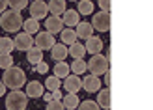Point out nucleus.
<instances>
[{"instance_id": "1", "label": "nucleus", "mask_w": 153, "mask_h": 110, "mask_svg": "<svg viewBox=\"0 0 153 110\" xmlns=\"http://www.w3.org/2000/svg\"><path fill=\"white\" fill-rule=\"evenodd\" d=\"M2 82H4L6 88H10V90H21L22 86L26 84V75H25V71H22L21 67L11 65V67L4 69Z\"/></svg>"}, {"instance_id": "32", "label": "nucleus", "mask_w": 153, "mask_h": 110, "mask_svg": "<svg viewBox=\"0 0 153 110\" xmlns=\"http://www.w3.org/2000/svg\"><path fill=\"white\" fill-rule=\"evenodd\" d=\"M47 110H65L64 108V105H62V101H49L47 103Z\"/></svg>"}, {"instance_id": "24", "label": "nucleus", "mask_w": 153, "mask_h": 110, "mask_svg": "<svg viewBox=\"0 0 153 110\" xmlns=\"http://www.w3.org/2000/svg\"><path fill=\"white\" fill-rule=\"evenodd\" d=\"M69 71H71V67L67 65L65 62H58L54 65V77H58V78H65L69 75Z\"/></svg>"}, {"instance_id": "13", "label": "nucleus", "mask_w": 153, "mask_h": 110, "mask_svg": "<svg viewBox=\"0 0 153 110\" xmlns=\"http://www.w3.org/2000/svg\"><path fill=\"white\" fill-rule=\"evenodd\" d=\"M86 52H90V54H99L103 51V41L99 37H95V36H91V37H88L86 39Z\"/></svg>"}, {"instance_id": "28", "label": "nucleus", "mask_w": 153, "mask_h": 110, "mask_svg": "<svg viewBox=\"0 0 153 110\" xmlns=\"http://www.w3.org/2000/svg\"><path fill=\"white\" fill-rule=\"evenodd\" d=\"M76 110H101V106H99L95 101H91V99H84L82 103H79Z\"/></svg>"}, {"instance_id": "23", "label": "nucleus", "mask_w": 153, "mask_h": 110, "mask_svg": "<svg viewBox=\"0 0 153 110\" xmlns=\"http://www.w3.org/2000/svg\"><path fill=\"white\" fill-rule=\"evenodd\" d=\"M84 54H86V47L82 43H73L69 47V56H73L75 60H82Z\"/></svg>"}, {"instance_id": "8", "label": "nucleus", "mask_w": 153, "mask_h": 110, "mask_svg": "<svg viewBox=\"0 0 153 110\" xmlns=\"http://www.w3.org/2000/svg\"><path fill=\"white\" fill-rule=\"evenodd\" d=\"M47 13H49V7L43 0H34L30 4V17L32 19H47Z\"/></svg>"}, {"instance_id": "35", "label": "nucleus", "mask_w": 153, "mask_h": 110, "mask_svg": "<svg viewBox=\"0 0 153 110\" xmlns=\"http://www.w3.org/2000/svg\"><path fill=\"white\" fill-rule=\"evenodd\" d=\"M52 99H54V101H62V93H60L58 90H56V91H52Z\"/></svg>"}, {"instance_id": "26", "label": "nucleus", "mask_w": 153, "mask_h": 110, "mask_svg": "<svg viewBox=\"0 0 153 110\" xmlns=\"http://www.w3.org/2000/svg\"><path fill=\"white\" fill-rule=\"evenodd\" d=\"M69 67H71V71H73L75 75H82L84 71H88V64H86L84 60H75Z\"/></svg>"}, {"instance_id": "37", "label": "nucleus", "mask_w": 153, "mask_h": 110, "mask_svg": "<svg viewBox=\"0 0 153 110\" xmlns=\"http://www.w3.org/2000/svg\"><path fill=\"white\" fill-rule=\"evenodd\" d=\"M4 93H6V86H4V82H2V80H0V97H2Z\"/></svg>"}, {"instance_id": "12", "label": "nucleus", "mask_w": 153, "mask_h": 110, "mask_svg": "<svg viewBox=\"0 0 153 110\" xmlns=\"http://www.w3.org/2000/svg\"><path fill=\"white\" fill-rule=\"evenodd\" d=\"M62 21H64V26H76L80 21V13L76 10H65L64 15H62Z\"/></svg>"}, {"instance_id": "25", "label": "nucleus", "mask_w": 153, "mask_h": 110, "mask_svg": "<svg viewBox=\"0 0 153 110\" xmlns=\"http://www.w3.org/2000/svg\"><path fill=\"white\" fill-rule=\"evenodd\" d=\"M76 11L82 13V15H90L94 11V2L91 0H80L79 6H76Z\"/></svg>"}, {"instance_id": "36", "label": "nucleus", "mask_w": 153, "mask_h": 110, "mask_svg": "<svg viewBox=\"0 0 153 110\" xmlns=\"http://www.w3.org/2000/svg\"><path fill=\"white\" fill-rule=\"evenodd\" d=\"M6 7H7V0H0V13L6 11Z\"/></svg>"}, {"instance_id": "14", "label": "nucleus", "mask_w": 153, "mask_h": 110, "mask_svg": "<svg viewBox=\"0 0 153 110\" xmlns=\"http://www.w3.org/2000/svg\"><path fill=\"white\" fill-rule=\"evenodd\" d=\"M67 45H64V43H54V47L51 49V56L54 58L56 62H64L65 58H67Z\"/></svg>"}, {"instance_id": "40", "label": "nucleus", "mask_w": 153, "mask_h": 110, "mask_svg": "<svg viewBox=\"0 0 153 110\" xmlns=\"http://www.w3.org/2000/svg\"><path fill=\"white\" fill-rule=\"evenodd\" d=\"M65 110H73V108H65Z\"/></svg>"}, {"instance_id": "21", "label": "nucleus", "mask_w": 153, "mask_h": 110, "mask_svg": "<svg viewBox=\"0 0 153 110\" xmlns=\"http://www.w3.org/2000/svg\"><path fill=\"white\" fill-rule=\"evenodd\" d=\"M60 39H62V43L64 45H73V43H76V32L75 30H71V28H67V30H62L60 32Z\"/></svg>"}, {"instance_id": "4", "label": "nucleus", "mask_w": 153, "mask_h": 110, "mask_svg": "<svg viewBox=\"0 0 153 110\" xmlns=\"http://www.w3.org/2000/svg\"><path fill=\"white\" fill-rule=\"evenodd\" d=\"M88 71H91V75H95V77L105 75L108 71V58L101 56V52L94 54V56L90 58V62H88Z\"/></svg>"}, {"instance_id": "31", "label": "nucleus", "mask_w": 153, "mask_h": 110, "mask_svg": "<svg viewBox=\"0 0 153 110\" xmlns=\"http://www.w3.org/2000/svg\"><path fill=\"white\" fill-rule=\"evenodd\" d=\"M45 86H47L51 91H56L62 84H60V78H58V77H49L47 80H45Z\"/></svg>"}, {"instance_id": "38", "label": "nucleus", "mask_w": 153, "mask_h": 110, "mask_svg": "<svg viewBox=\"0 0 153 110\" xmlns=\"http://www.w3.org/2000/svg\"><path fill=\"white\" fill-rule=\"evenodd\" d=\"M110 84V75H108V71L105 73V86H108Z\"/></svg>"}, {"instance_id": "9", "label": "nucleus", "mask_w": 153, "mask_h": 110, "mask_svg": "<svg viewBox=\"0 0 153 110\" xmlns=\"http://www.w3.org/2000/svg\"><path fill=\"white\" fill-rule=\"evenodd\" d=\"M45 30L51 34H58L64 30V21L62 17H56V15H52V17H47L45 19Z\"/></svg>"}, {"instance_id": "18", "label": "nucleus", "mask_w": 153, "mask_h": 110, "mask_svg": "<svg viewBox=\"0 0 153 110\" xmlns=\"http://www.w3.org/2000/svg\"><path fill=\"white\" fill-rule=\"evenodd\" d=\"M97 105L105 110H110V90L108 88H103L97 93Z\"/></svg>"}, {"instance_id": "20", "label": "nucleus", "mask_w": 153, "mask_h": 110, "mask_svg": "<svg viewBox=\"0 0 153 110\" xmlns=\"http://www.w3.org/2000/svg\"><path fill=\"white\" fill-rule=\"evenodd\" d=\"M79 103H80V99L76 97V93H65V95L62 97V105H64V108H73V110H76Z\"/></svg>"}, {"instance_id": "22", "label": "nucleus", "mask_w": 153, "mask_h": 110, "mask_svg": "<svg viewBox=\"0 0 153 110\" xmlns=\"http://www.w3.org/2000/svg\"><path fill=\"white\" fill-rule=\"evenodd\" d=\"M22 28H25V32L30 34V36H32V34H37V32H39V21L30 17V19H26L25 22H22Z\"/></svg>"}, {"instance_id": "16", "label": "nucleus", "mask_w": 153, "mask_h": 110, "mask_svg": "<svg viewBox=\"0 0 153 110\" xmlns=\"http://www.w3.org/2000/svg\"><path fill=\"white\" fill-rule=\"evenodd\" d=\"M76 32V37H82V39H88L94 36V26H91V22H79L75 28Z\"/></svg>"}, {"instance_id": "15", "label": "nucleus", "mask_w": 153, "mask_h": 110, "mask_svg": "<svg viewBox=\"0 0 153 110\" xmlns=\"http://www.w3.org/2000/svg\"><path fill=\"white\" fill-rule=\"evenodd\" d=\"M43 95V84L37 82V80H32L26 84V97H32V99H37Z\"/></svg>"}, {"instance_id": "2", "label": "nucleus", "mask_w": 153, "mask_h": 110, "mask_svg": "<svg viewBox=\"0 0 153 110\" xmlns=\"http://www.w3.org/2000/svg\"><path fill=\"white\" fill-rule=\"evenodd\" d=\"M22 15L21 11H2V15H0V26H2L6 32H19V28L22 26Z\"/></svg>"}, {"instance_id": "10", "label": "nucleus", "mask_w": 153, "mask_h": 110, "mask_svg": "<svg viewBox=\"0 0 153 110\" xmlns=\"http://www.w3.org/2000/svg\"><path fill=\"white\" fill-rule=\"evenodd\" d=\"M64 88L67 90V93H76L82 88V80L79 78V75H67L64 78Z\"/></svg>"}, {"instance_id": "17", "label": "nucleus", "mask_w": 153, "mask_h": 110, "mask_svg": "<svg viewBox=\"0 0 153 110\" xmlns=\"http://www.w3.org/2000/svg\"><path fill=\"white\" fill-rule=\"evenodd\" d=\"M47 7L52 15L60 17V15H64V11H65V0H51L47 4Z\"/></svg>"}, {"instance_id": "27", "label": "nucleus", "mask_w": 153, "mask_h": 110, "mask_svg": "<svg viewBox=\"0 0 153 110\" xmlns=\"http://www.w3.org/2000/svg\"><path fill=\"white\" fill-rule=\"evenodd\" d=\"M15 49V45H13V39L11 37H0V52H10L11 54V51Z\"/></svg>"}, {"instance_id": "33", "label": "nucleus", "mask_w": 153, "mask_h": 110, "mask_svg": "<svg viewBox=\"0 0 153 110\" xmlns=\"http://www.w3.org/2000/svg\"><path fill=\"white\" fill-rule=\"evenodd\" d=\"M34 71H36V73H47V71H49V65L45 64V62H39V64L34 65Z\"/></svg>"}, {"instance_id": "3", "label": "nucleus", "mask_w": 153, "mask_h": 110, "mask_svg": "<svg viewBox=\"0 0 153 110\" xmlns=\"http://www.w3.org/2000/svg\"><path fill=\"white\" fill-rule=\"evenodd\" d=\"M28 105L26 93H22L19 90H11V93H7L6 97V108L7 110H25Z\"/></svg>"}, {"instance_id": "19", "label": "nucleus", "mask_w": 153, "mask_h": 110, "mask_svg": "<svg viewBox=\"0 0 153 110\" xmlns=\"http://www.w3.org/2000/svg\"><path fill=\"white\" fill-rule=\"evenodd\" d=\"M26 60H28L32 65L39 64V62H43V51H39L37 47H32L30 51H26Z\"/></svg>"}, {"instance_id": "5", "label": "nucleus", "mask_w": 153, "mask_h": 110, "mask_svg": "<svg viewBox=\"0 0 153 110\" xmlns=\"http://www.w3.org/2000/svg\"><path fill=\"white\" fill-rule=\"evenodd\" d=\"M91 26L94 30H99V32H108L110 28V13L108 11H97L91 19Z\"/></svg>"}, {"instance_id": "39", "label": "nucleus", "mask_w": 153, "mask_h": 110, "mask_svg": "<svg viewBox=\"0 0 153 110\" xmlns=\"http://www.w3.org/2000/svg\"><path fill=\"white\" fill-rule=\"evenodd\" d=\"M45 101H52V93H45Z\"/></svg>"}, {"instance_id": "34", "label": "nucleus", "mask_w": 153, "mask_h": 110, "mask_svg": "<svg viewBox=\"0 0 153 110\" xmlns=\"http://www.w3.org/2000/svg\"><path fill=\"white\" fill-rule=\"evenodd\" d=\"M99 7L103 11H110V0H99Z\"/></svg>"}, {"instance_id": "30", "label": "nucleus", "mask_w": 153, "mask_h": 110, "mask_svg": "<svg viewBox=\"0 0 153 110\" xmlns=\"http://www.w3.org/2000/svg\"><path fill=\"white\" fill-rule=\"evenodd\" d=\"M7 6H10L11 10H15V11H21V10H25L28 6V0H7Z\"/></svg>"}, {"instance_id": "29", "label": "nucleus", "mask_w": 153, "mask_h": 110, "mask_svg": "<svg viewBox=\"0 0 153 110\" xmlns=\"http://www.w3.org/2000/svg\"><path fill=\"white\" fill-rule=\"evenodd\" d=\"M13 65V58L10 52H0V69H7Z\"/></svg>"}, {"instance_id": "6", "label": "nucleus", "mask_w": 153, "mask_h": 110, "mask_svg": "<svg viewBox=\"0 0 153 110\" xmlns=\"http://www.w3.org/2000/svg\"><path fill=\"white\" fill-rule=\"evenodd\" d=\"M34 47H37L39 51H51L54 47V34L51 32H37V37L34 39Z\"/></svg>"}, {"instance_id": "11", "label": "nucleus", "mask_w": 153, "mask_h": 110, "mask_svg": "<svg viewBox=\"0 0 153 110\" xmlns=\"http://www.w3.org/2000/svg\"><path fill=\"white\" fill-rule=\"evenodd\" d=\"M82 88L88 93H95L101 88V80H99V77H95V75H88V77H84V80H82Z\"/></svg>"}, {"instance_id": "7", "label": "nucleus", "mask_w": 153, "mask_h": 110, "mask_svg": "<svg viewBox=\"0 0 153 110\" xmlns=\"http://www.w3.org/2000/svg\"><path fill=\"white\" fill-rule=\"evenodd\" d=\"M13 45H15V49L17 51H30L34 47V39H32V36L30 34H26V32H21V34H17L15 36V39H13Z\"/></svg>"}]
</instances>
